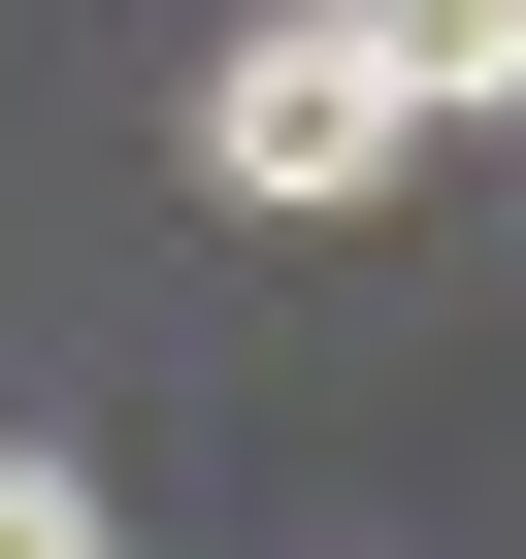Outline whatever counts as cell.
<instances>
[{
  "label": "cell",
  "instance_id": "cell-3",
  "mask_svg": "<svg viewBox=\"0 0 526 559\" xmlns=\"http://www.w3.org/2000/svg\"><path fill=\"white\" fill-rule=\"evenodd\" d=\"M0 559H99V461H0Z\"/></svg>",
  "mask_w": 526,
  "mask_h": 559
},
{
  "label": "cell",
  "instance_id": "cell-1",
  "mask_svg": "<svg viewBox=\"0 0 526 559\" xmlns=\"http://www.w3.org/2000/svg\"><path fill=\"white\" fill-rule=\"evenodd\" d=\"M198 198H230V230H362V198H428V132H395V67H362V0H263V34L198 67Z\"/></svg>",
  "mask_w": 526,
  "mask_h": 559
},
{
  "label": "cell",
  "instance_id": "cell-2",
  "mask_svg": "<svg viewBox=\"0 0 526 559\" xmlns=\"http://www.w3.org/2000/svg\"><path fill=\"white\" fill-rule=\"evenodd\" d=\"M362 67H395V132L461 198V132H526V0H362Z\"/></svg>",
  "mask_w": 526,
  "mask_h": 559
}]
</instances>
